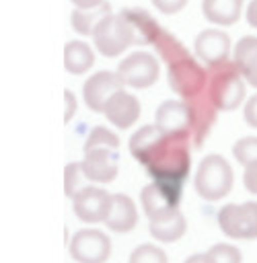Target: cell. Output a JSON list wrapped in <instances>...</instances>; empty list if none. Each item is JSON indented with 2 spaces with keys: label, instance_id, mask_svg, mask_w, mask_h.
I'll list each match as a JSON object with an SVG mask.
<instances>
[{
  "label": "cell",
  "instance_id": "1f68e13d",
  "mask_svg": "<svg viewBox=\"0 0 257 263\" xmlns=\"http://www.w3.org/2000/svg\"><path fill=\"white\" fill-rule=\"evenodd\" d=\"M243 185L249 193L257 195V166H249L243 173Z\"/></svg>",
  "mask_w": 257,
  "mask_h": 263
},
{
  "label": "cell",
  "instance_id": "30bf717a",
  "mask_svg": "<svg viewBox=\"0 0 257 263\" xmlns=\"http://www.w3.org/2000/svg\"><path fill=\"white\" fill-rule=\"evenodd\" d=\"M68 249L76 263H105L111 255V240L99 228H82L74 232Z\"/></svg>",
  "mask_w": 257,
  "mask_h": 263
},
{
  "label": "cell",
  "instance_id": "d4e9b609",
  "mask_svg": "<svg viewBox=\"0 0 257 263\" xmlns=\"http://www.w3.org/2000/svg\"><path fill=\"white\" fill-rule=\"evenodd\" d=\"M232 156L243 168L257 166V136H245L234 142L232 146Z\"/></svg>",
  "mask_w": 257,
  "mask_h": 263
},
{
  "label": "cell",
  "instance_id": "6da1fadb",
  "mask_svg": "<svg viewBox=\"0 0 257 263\" xmlns=\"http://www.w3.org/2000/svg\"><path fill=\"white\" fill-rule=\"evenodd\" d=\"M191 134H160L154 148L144 158L142 166L154 181L185 183L191 168Z\"/></svg>",
  "mask_w": 257,
  "mask_h": 263
},
{
  "label": "cell",
  "instance_id": "8fae6325",
  "mask_svg": "<svg viewBox=\"0 0 257 263\" xmlns=\"http://www.w3.org/2000/svg\"><path fill=\"white\" fill-rule=\"evenodd\" d=\"M111 197L113 195L99 185H84L72 197V210L76 218L82 222H88V224L105 222L111 208Z\"/></svg>",
  "mask_w": 257,
  "mask_h": 263
},
{
  "label": "cell",
  "instance_id": "4dcf8cb0",
  "mask_svg": "<svg viewBox=\"0 0 257 263\" xmlns=\"http://www.w3.org/2000/svg\"><path fill=\"white\" fill-rule=\"evenodd\" d=\"M64 121L66 123H70V119L76 115V97H74V92L72 90H64Z\"/></svg>",
  "mask_w": 257,
  "mask_h": 263
},
{
  "label": "cell",
  "instance_id": "7a4b0ae2",
  "mask_svg": "<svg viewBox=\"0 0 257 263\" xmlns=\"http://www.w3.org/2000/svg\"><path fill=\"white\" fill-rule=\"evenodd\" d=\"M82 173L86 181L111 183L119 173V136L109 127L95 125L82 148Z\"/></svg>",
  "mask_w": 257,
  "mask_h": 263
},
{
  "label": "cell",
  "instance_id": "f546056e",
  "mask_svg": "<svg viewBox=\"0 0 257 263\" xmlns=\"http://www.w3.org/2000/svg\"><path fill=\"white\" fill-rule=\"evenodd\" d=\"M243 119L247 125H251L253 129H257V95H253L251 99L245 101V109H243Z\"/></svg>",
  "mask_w": 257,
  "mask_h": 263
},
{
  "label": "cell",
  "instance_id": "603a6c76",
  "mask_svg": "<svg viewBox=\"0 0 257 263\" xmlns=\"http://www.w3.org/2000/svg\"><path fill=\"white\" fill-rule=\"evenodd\" d=\"M109 12H111L109 2H105V4L99 6V8H88V10H84V8H74V10H72V16H70L72 29H74L78 35H93V31H95V27L99 25V21H101L105 14H109Z\"/></svg>",
  "mask_w": 257,
  "mask_h": 263
},
{
  "label": "cell",
  "instance_id": "44dd1931",
  "mask_svg": "<svg viewBox=\"0 0 257 263\" xmlns=\"http://www.w3.org/2000/svg\"><path fill=\"white\" fill-rule=\"evenodd\" d=\"M185 230H187V220L181 214V210L148 222V232L158 242H175L185 234Z\"/></svg>",
  "mask_w": 257,
  "mask_h": 263
},
{
  "label": "cell",
  "instance_id": "3957f363",
  "mask_svg": "<svg viewBox=\"0 0 257 263\" xmlns=\"http://www.w3.org/2000/svg\"><path fill=\"white\" fill-rule=\"evenodd\" d=\"M206 92L218 111H232L243 103L245 78L241 76L232 60H226L216 66H208Z\"/></svg>",
  "mask_w": 257,
  "mask_h": 263
},
{
  "label": "cell",
  "instance_id": "d6a6232c",
  "mask_svg": "<svg viewBox=\"0 0 257 263\" xmlns=\"http://www.w3.org/2000/svg\"><path fill=\"white\" fill-rule=\"evenodd\" d=\"M245 18H247V23H249L253 29H257V0H251V2H249L247 10H245Z\"/></svg>",
  "mask_w": 257,
  "mask_h": 263
},
{
  "label": "cell",
  "instance_id": "f1b7e54d",
  "mask_svg": "<svg viewBox=\"0 0 257 263\" xmlns=\"http://www.w3.org/2000/svg\"><path fill=\"white\" fill-rule=\"evenodd\" d=\"M189 0H152V6L160 12V14H177L179 10L185 8Z\"/></svg>",
  "mask_w": 257,
  "mask_h": 263
},
{
  "label": "cell",
  "instance_id": "d6986e66",
  "mask_svg": "<svg viewBox=\"0 0 257 263\" xmlns=\"http://www.w3.org/2000/svg\"><path fill=\"white\" fill-rule=\"evenodd\" d=\"M253 88H257V35H245L234 45V60H232Z\"/></svg>",
  "mask_w": 257,
  "mask_h": 263
},
{
  "label": "cell",
  "instance_id": "52a82bcc",
  "mask_svg": "<svg viewBox=\"0 0 257 263\" xmlns=\"http://www.w3.org/2000/svg\"><path fill=\"white\" fill-rule=\"evenodd\" d=\"M167 80L175 95L183 101L193 99L206 90L208 84V68H201L191 55L167 66Z\"/></svg>",
  "mask_w": 257,
  "mask_h": 263
},
{
  "label": "cell",
  "instance_id": "7402d4cb",
  "mask_svg": "<svg viewBox=\"0 0 257 263\" xmlns=\"http://www.w3.org/2000/svg\"><path fill=\"white\" fill-rule=\"evenodd\" d=\"M95 66V51L88 43L74 39L64 45V68L70 74H84Z\"/></svg>",
  "mask_w": 257,
  "mask_h": 263
},
{
  "label": "cell",
  "instance_id": "ac0fdd59",
  "mask_svg": "<svg viewBox=\"0 0 257 263\" xmlns=\"http://www.w3.org/2000/svg\"><path fill=\"white\" fill-rule=\"evenodd\" d=\"M154 125L162 134L189 132V111H187L185 101H164V103H160L158 109H156Z\"/></svg>",
  "mask_w": 257,
  "mask_h": 263
},
{
  "label": "cell",
  "instance_id": "836d02e7",
  "mask_svg": "<svg viewBox=\"0 0 257 263\" xmlns=\"http://www.w3.org/2000/svg\"><path fill=\"white\" fill-rule=\"evenodd\" d=\"M72 4H74V8H84V10H88V8H99V6H103L107 0H70Z\"/></svg>",
  "mask_w": 257,
  "mask_h": 263
},
{
  "label": "cell",
  "instance_id": "cb8c5ba5",
  "mask_svg": "<svg viewBox=\"0 0 257 263\" xmlns=\"http://www.w3.org/2000/svg\"><path fill=\"white\" fill-rule=\"evenodd\" d=\"M152 45H154V49L158 51V55L162 58V62H164L167 66H171V64H175V62H179V60L191 55V53L187 51V47H185L171 31H164V29L160 31V35L156 37V41H154Z\"/></svg>",
  "mask_w": 257,
  "mask_h": 263
},
{
  "label": "cell",
  "instance_id": "e575fe53",
  "mask_svg": "<svg viewBox=\"0 0 257 263\" xmlns=\"http://www.w3.org/2000/svg\"><path fill=\"white\" fill-rule=\"evenodd\" d=\"M185 263H206V257H204L201 253H195V255L187 257V259H185Z\"/></svg>",
  "mask_w": 257,
  "mask_h": 263
},
{
  "label": "cell",
  "instance_id": "ba28073f",
  "mask_svg": "<svg viewBox=\"0 0 257 263\" xmlns=\"http://www.w3.org/2000/svg\"><path fill=\"white\" fill-rule=\"evenodd\" d=\"M90 37H93V43L99 49V53L105 58H117L127 47H132V39L123 25L121 14H113V12L105 14L99 21V25L95 27Z\"/></svg>",
  "mask_w": 257,
  "mask_h": 263
},
{
  "label": "cell",
  "instance_id": "4fadbf2b",
  "mask_svg": "<svg viewBox=\"0 0 257 263\" xmlns=\"http://www.w3.org/2000/svg\"><path fill=\"white\" fill-rule=\"evenodd\" d=\"M185 105H187V111H189L191 144H193V148H199L208 140V136H210V132H212V127L216 123L218 109L210 101V97H208L206 90L201 95L193 97V99H187Z\"/></svg>",
  "mask_w": 257,
  "mask_h": 263
},
{
  "label": "cell",
  "instance_id": "8992f818",
  "mask_svg": "<svg viewBox=\"0 0 257 263\" xmlns=\"http://www.w3.org/2000/svg\"><path fill=\"white\" fill-rule=\"evenodd\" d=\"M218 226L228 238H257V201L226 203L218 212Z\"/></svg>",
  "mask_w": 257,
  "mask_h": 263
},
{
  "label": "cell",
  "instance_id": "9c48e42d",
  "mask_svg": "<svg viewBox=\"0 0 257 263\" xmlns=\"http://www.w3.org/2000/svg\"><path fill=\"white\" fill-rule=\"evenodd\" d=\"M117 74L121 76L125 86L132 88H148L158 80L160 66L158 60L148 51H134L123 58L117 66Z\"/></svg>",
  "mask_w": 257,
  "mask_h": 263
},
{
  "label": "cell",
  "instance_id": "5b68a950",
  "mask_svg": "<svg viewBox=\"0 0 257 263\" xmlns=\"http://www.w3.org/2000/svg\"><path fill=\"white\" fill-rule=\"evenodd\" d=\"M183 185L185 183H171V181H152L142 187L140 201L142 210L150 220H158L162 216L175 214L179 210L181 197H183Z\"/></svg>",
  "mask_w": 257,
  "mask_h": 263
},
{
  "label": "cell",
  "instance_id": "e0dca14e",
  "mask_svg": "<svg viewBox=\"0 0 257 263\" xmlns=\"http://www.w3.org/2000/svg\"><path fill=\"white\" fill-rule=\"evenodd\" d=\"M138 224V210L130 195L125 193H113L111 208L105 218V226L113 232H130Z\"/></svg>",
  "mask_w": 257,
  "mask_h": 263
},
{
  "label": "cell",
  "instance_id": "2e32d148",
  "mask_svg": "<svg viewBox=\"0 0 257 263\" xmlns=\"http://www.w3.org/2000/svg\"><path fill=\"white\" fill-rule=\"evenodd\" d=\"M119 14L130 33L132 45H150L156 41V37L162 31L160 25L144 8H123Z\"/></svg>",
  "mask_w": 257,
  "mask_h": 263
},
{
  "label": "cell",
  "instance_id": "277c9868",
  "mask_svg": "<svg viewBox=\"0 0 257 263\" xmlns=\"http://www.w3.org/2000/svg\"><path fill=\"white\" fill-rule=\"evenodd\" d=\"M234 183V171L228 160L220 154H208L197 164L193 187L195 193L206 201H218L226 197Z\"/></svg>",
  "mask_w": 257,
  "mask_h": 263
},
{
  "label": "cell",
  "instance_id": "ffe728a7",
  "mask_svg": "<svg viewBox=\"0 0 257 263\" xmlns=\"http://www.w3.org/2000/svg\"><path fill=\"white\" fill-rule=\"evenodd\" d=\"M243 0H201V14L218 27H230L241 18Z\"/></svg>",
  "mask_w": 257,
  "mask_h": 263
},
{
  "label": "cell",
  "instance_id": "5bb4252c",
  "mask_svg": "<svg viewBox=\"0 0 257 263\" xmlns=\"http://www.w3.org/2000/svg\"><path fill=\"white\" fill-rule=\"evenodd\" d=\"M195 55L206 66H216L228 60L230 53V37L220 29H204L197 33L193 41Z\"/></svg>",
  "mask_w": 257,
  "mask_h": 263
},
{
  "label": "cell",
  "instance_id": "83f0119b",
  "mask_svg": "<svg viewBox=\"0 0 257 263\" xmlns=\"http://www.w3.org/2000/svg\"><path fill=\"white\" fill-rule=\"evenodd\" d=\"M82 179H86V177L82 173V164L80 162L66 164V168H64V193H66V197H74L84 187Z\"/></svg>",
  "mask_w": 257,
  "mask_h": 263
},
{
  "label": "cell",
  "instance_id": "484cf974",
  "mask_svg": "<svg viewBox=\"0 0 257 263\" xmlns=\"http://www.w3.org/2000/svg\"><path fill=\"white\" fill-rule=\"evenodd\" d=\"M204 257H206V263H243L241 251L228 242H218L210 247L204 253Z\"/></svg>",
  "mask_w": 257,
  "mask_h": 263
},
{
  "label": "cell",
  "instance_id": "9a60e30c",
  "mask_svg": "<svg viewBox=\"0 0 257 263\" xmlns=\"http://www.w3.org/2000/svg\"><path fill=\"white\" fill-rule=\"evenodd\" d=\"M140 111H142L140 101H138L132 92H127V90L121 88V90H117V92L107 101V105H105V109H103V115H105L107 121H109L111 125H115L117 129H130V127L138 121Z\"/></svg>",
  "mask_w": 257,
  "mask_h": 263
},
{
  "label": "cell",
  "instance_id": "4316f807",
  "mask_svg": "<svg viewBox=\"0 0 257 263\" xmlns=\"http://www.w3.org/2000/svg\"><path fill=\"white\" fill-rule=\"evenodd\" d=\"M127 263H169V257L160 247L144 242L130 253Z\"/></svg>",
  "mask_w": 257,
  "mask_h": 263
},
{
  "label": "cell",
  "instance_id": "7c38bea8",
  "mask_svg": "<svg viewBox=\"0 0 257 263\" xmlns=\"http://www.w3.org/2000/svg\"><path fill=\"white\" fill-rule=\"evenodd\" d=\"M123 86L125 84L117 74V70H101L90 78H86V82L82 84V99L90 111L103 113L107 101Z\"/></svg>",
  "mask_w": 257,
  "mask_h": 263
}]
</instances>
